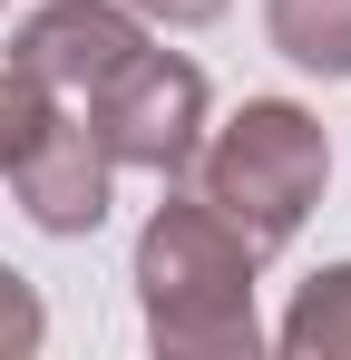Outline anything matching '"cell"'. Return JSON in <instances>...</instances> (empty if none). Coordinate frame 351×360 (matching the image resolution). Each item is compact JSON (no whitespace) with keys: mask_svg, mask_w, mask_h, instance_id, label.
Returning a JSON list of instances; mask_svg holds the SVG:
<instances>
[{"mask_svg":"<svg viewBox=\"0 0 351 360\" xmlns=\"http://www.w3.org/2000/svg\"><path fill=\"white\" fill-rule=\"evenodd\" d=\"M264 253L234 234L205 195H166L137 224V321L166 360H254L264 351V311H254Z\"/></svg>","mask_w":351,"mask_h":360,"instance_id":"cell-1","label":"cell"},{"mask_svg":"<svg viewBox=\"0 0 351 360\" xmlns=\"http://www.w3.org/2000/svg\"><path fill=\"white\" fill-rule=\"evenodd\" d=\"M147 30H205V20H225L234 0H127Z\"/></svg>","mask_w":351,"mask_h":360,"instance_id":"cell-10","label":"cell"},{"mask_svg":"<svg viewBox=\"0 0 351 360\" xmlns=\"http://www.w3.org/2000/svg\"><path fill=\"white\" fill-rule=\"evenodd\" d=\"M0 185L20 195V214H30L49 243H78V234H98V224H108V185H117V166L98 156L88 117L68 108V117H58V127H49V136H39V146H30Z\"/></svg>","mask_w":351,"mask_h":360,"instance_id":"cell-5","label":"cell"},{"mask_svg":"<svg viewBox=\"0 0 351 360\" xmlns=\"http://www.w3.org/2000/svg\"><path fill=\"white\" fill-rule=\"evenodd\" d=\"M39 341H49V302L30 292V273L0 263V360H30Z\"/></svg>","mask_w":351,"mask_h":360,"instance_id":"cell-9","label":"cell"},{"mask_svg":"<svg viewBox=\"0 0 351 360\" xmlns=\"http://www.w3.org/2000/svg\"><path fill=\"white\" fill-rule=\"evenodd\" d=\"M273 351L283 360H351V263H322V273L292 292Z\"/></svg>","mask_w":351,"mask_h":360,"instance_id":"cell-7","label":"cell"},{"mask_svg":"<svg viewBox=\"0 0 351 360\" xmlns=\"http://www.w3.org/2000/svg\"><path fill=\"white\" fill-rule=\"evenodd\" d=\"M58 117H68V108H58L49 88H39L30 68H10V59H0V176H10V166H20V156H30V146H39Z\"/></svg>","mask_w":351,"mask_h":360,"instance_id":"cell-8","label":"cell"},{"mask_svg":"<svg viewBox=\"0 0 351 360\" xmlns=\"http://www.w3.org/2000/svg\"><path fill=\"white\" fill-rule=\"evenodd\" d=\"M137 49H147V20L127 0H39L10 30V68H30L58 108H88Z\"/></svg>","mask_w":351,"mask_h":360,"instance_id":"cell-4","label":"cell"},{"mask_svg":"<svg viewBox=\"0 0 351 360\" xmlns=\"http://www.w3.org/2000/svg\"><path fill=\"white\" fill-rule=\"evenodd\" d=\"M78 117H88V136H98V156H108L117 176H166L176 185L195 166V146H205L215 88H205V68L185 59V49H156L147 39Z\"/></svg>","mask_w":351,"mask_h":360,"instance_id":"cell-3","label":"cell"},{"mask_svg":"<svg viewBox=\"0 0 351 360\" xmlns=\"http://www.w3.org/2000/svg\"><path fill=\"white\" fill-rule=\"evenodd\" d=\"M264 39H273V59H292L302 78L342 88L351 78V0H264Z\"/></svg>","mask_w":351,"mask_h":360,"instance_id":"cell-6","label":"cell"},{"mask_svg":"<svg viewBox=\"0 0 351 360\" xmlns=\"http://www.w3.org/2000/svg\"><path fill=\"white\" fill-rule=\"evenodd\" d=\"M185 176H195V195H205L254 253H283V243L312 224L322 185H332V136H322V117H312L302 98H244L225 127L205 117V146H195Z\"/></svg>","mask_w":351,"mask_h":360,"instance_id":"cell-2","label":"cell"}]
</instances>
